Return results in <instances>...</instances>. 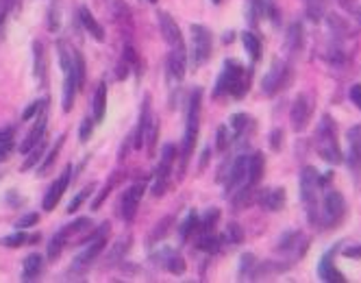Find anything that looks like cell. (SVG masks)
<instances>
[{"label": "cell", "mask_w": 361, "mask_h": 283, "mask_svg": "<svg viewBox=\"0 0 361 283\" xmlns=\"http://www.w3.org/2000/svg\"><path fill=\"white\" fill-rule=\"evenodd\" d=\"M333 172L320 174V170H316L314 166H305L300 170L298 176V186H300V200L305 207V216L309 220V224H318V210H320V194L322 188L331 183Z\"/></svg>", "instance_id": "1"}, {"label": "cell", "mask_w": 361, "mask_h": 283, "mask_svg": "<svg viewBox=\"0 0 361 283\" xmlns=\"http://www.w3.org/2000/svg\"><path fill=\"white\" fill-rule=\"evenodd\" d=\"M316 150L318 155L331 164V166H338L344 162V152L340 148V140H338V124L335 120L329 116V114H322L320 120H318V126H316Z\"/></svg>", "instance_id": "2"}, {"label": "cell", "mask_w": 361, "mask_h": 283, "mask_svg": "<svg viewBox=\"0 0 361 283\" xmlns=\"http://www.w3.org/2000/svg\"><path fill=\"white\" fill-rule=\"evenodd\" d=\"M248 83H250V76L246 74L244 66L240 61H224V68L216 81V90L214 96H233V98H242L248 92Z\"/></svg>", "instance_id": "3"}, {"label": "cell", "mask_w": 361, "mask_h": 283, "mask_svg": "<svg viewBox=\"0 0 361 283\" xmlns=\"http://www.w3.org/2000/svg\"><path fill=\"white\" fill-rule=\"evenodd\" d=\"M346 216V200L342 192H338L331 186L322 188L320 194V210H318V227L322 229H335Z\"/></svg>", "instance_id": "4"}, {"label": "cell", "mask_w": 361, "mask_h": 283, "mask_svg": "<svg viewBox=\"0 0 361 283\" xmlns=\"http://www.w3.org/2000/svg\"><path fill=\"white\" fill-rule=\"evenodd\" d=\"M200 98H202V92L196 88L194 94L190 96V105H188L185 136H183V146H180V172L188 168V162H190L194 146H196L198 128H200Z\"/></svg>", "instance_id": "5"}, {"label": "cell", "mask_w": 361, "mask_h": 283, "mask_svg": "<svg viewBox=\"0 0 361 283\" xmlns=\"http://www.w3.org/2000/svg\"><path fill=\"white\" fill-rule=\"evenodd\" d=\"M109 231H111V227L105 222V224H100L92 236H87L83 242L87 244L85 246V251L83 253H79L74 257V262H72V272H76V275H83L94 262H96V257L105 251V246H107V238H109Z\"/></svg>", "instance_id": "6"}, {"label": "cell", "mask_w": 361, "mask_h": 283, "mask_svg": "<svg viewBox=\"0 0 361 283\" xmlns=\"http://www.w3.org/2000/svg\"><path fill=\"white\" fill-rule=\"evenodd\" d=\"M59 48V64L63 72V112H70L74 105L76 92H79V79H76V66H74V50L68 48L66 42L57 44Z\"/></svg>", "instance_id": "7"}, {"label": "cell", "mask_w": 361, "mask_h": 283, "mask_svg": "<svg viewBox=\"0 0 361 283\" xmlns=\"http://www.w3.org/2000/svg\"><path fill=\"white\" fill-rule=\"evenodd\" d=\"M290 79H292L290 64H288L286 59L276 57V59H272V64H270V68H268V72H266V76H264V81H262V92H264L266 96H274V94L281 92L283 88H288Z\"/></svg>", "instance_id": "8"}, {"label": "cell", "mask_w": 361, "mask_h": 283, "mask_svg": "<svg viewBox=\"0 0 361 283\" xmlns=\"http://www.w3.org/2000/svg\"><path fill=\"white\" fill-rule=\"evenodd\" d=\"M176 159V146L174 144H166L161 150V159H159V168L154 172V183H152V196H164L170 179H172V166Z\"/></svg>", "instance_id": "9"}, {"label": "cell", "mask_w": 361, "mask_h": 283, "mask_svg": "<svg viewBox=\"0 0 361 283\" xmlns=\"http://www.w3.org/2000/svg\"><path fill=\"white\" fill-rule=\"evenodd\" d=\"M212 33L202 24H192V64L194 68H200L204 61L212 57Z\"/></svg>", "instance_id": "10"}, {"label": "cell", "mask_w": 361, "mask_h": 283, "mask_svg": "<svg viewBox=\"0 0 361 283\" xmlns=\"http://www.w3.org/2000/svg\"><path fill=\"white\" fill-rule=\"evenodd\" d=\"M307 246H309V238L302 234V231L292 229V231H286V234L279 238L276 251H281L283 255H288L292 262H296V260L300 262V257L305 255Z\"/></svg>", "instance_id": "11"}, {"label": "cell", "mask_w": 361, "mask_h": 283, "mask_svg": "<svg viewBox=\"0 0 361 283\" xmlns=\"http://www.w3.org/2000/svg\"><path fill=\"white\" fill-rule=\"evenodd\" d=\"M144 192H146V181H137L122 194V198H120V216H122L124 222H131L135 218V214L140 210V203L144 198Z\"/></svg>", "instance_id": "12"}, {"label": "cell", "mask_w": 361, "mask_h": 283, "mask_svg": "<svg viewBox=\"0 0 361 283\" xmlns=\"http://www.w3.org/2000/svg\"><path fill=\"white\" fill-rule=\"evenodd\" d=\"M312 114H314L312 98H309L307 94H298L292 102V109H290V122H292V128L296 133H302L309 126Z\"/></svg>", "instance_id": "13"}, {"label": "cell", "mask_w": 361, "mask_h": 283, "mask_svg": "<svg viewBox=\"0 0 361 283\" xmlns=\"http://www.w3.org/2000/svg\"><path fill=\"white\" fill-rule=\"evenodd\" d=\"M159 29H161V33H164V40H166L168 46H170V53L180 55V57H188V55H185V42H183V35H180L178 24L170 18V13H159Z\"/></svg>", "instance_id": "14"}, {"label": "cell", "mask_w": 361, "mask_h": 283, "mask_svg": "<svg viewBox=\"0 0 361 283\" xmlns=\"http://www.w3.org/2000/svg\"><path fill=\"white\" fill-rule=\"evenodd\" d=\"M346 166L350 168L353 174H361V124H355L348 128L346 133V155H344Z\"/></svg>", "instance_id": "15"}, {"label": "cell", "mask_w": 361, "mask_h": 283, "mask_svg": "<svg viewBox=\"0 0 361 283\" xmlns=\"http://www.w3.org/2000/svg\"><path fill=\"white\" fill-rule=\"evenodd\" d=\"M90 224H92V222H90L87 218H79L76 222H72V224H68V227L59 229L57 234L53 236V240H50V244H48V257H50V260H55V257H59V255H61V251L66 248V244H68L70 236L79 234V231H83V229H85V227H90Z\"/></svg>", "instance_id": "16"}, {"label": "cell", "mask_w": 361, "mask_h": 283, "mask_svg": "<svg viewBox=\"0 0 361 283\" xmlns=\"http://www.w3.org/2000/svg\"><path fill=\"white\" fill-rule=\"evenodd\" d=\"M340 246H342V244H335L333 248H329V251L320 257V262H318L316 272H318L320 281H324V283H346L344 275H342L338 268H335V264H333V260H335V255H338Z\"/></svg>", "instance_id": "17"}, {"label": "cell", "mask_w": 361, "mask_h": 283, "mask_svg": "<svg viewBox=\"0 0 361 283\" xmlns=\"http://www.w3.org/2000/svg\"><path fill=\"white\" fill-rule=\"evenodd\" d=\"M70 176H72V166H68L66 168V172L57 179V181L48 188V192H46V196H44V210L46 212H53L57 205H59V200H61V196H63V192L68 190V186H70Z\"/></svg>", "instance_id": "18"}, {"label": "cell", "mask_w": 361, "mask_h": 283, "mask_svg": "<svg viewBox=\"0 0 361 283\" xmlns=\"http://www.w3.org/2000/svg\"><path fill=\"white\" fill-rule=\"evenodd\" d=\"M257 200H259L262 210L279 212V210L286 207V190L283 188H266V190H262V194Z\"/></svg>", "instance_id": "19"}, {"label": "cell", "mask_w": 361, "mask_h": 283, "mask_svg": "<svg viewBox=\"0 0 361 283\" xmlns=\"http://www.w3.org/2000/svg\"><path fill=\"white\" fill-rule=\"evenodd\" d=\"M46 116H37V122H35V126L31 128V131L27 133V138L22 140V144H20V152L22 155H27V152L42 140V138H46Z\"/></svg>", "instance_id": "20"}, {"label": "cell", "mask_w": 361, "mask_h": 283, "mask_svg": "<svg viewBox=\"0 0 361 283\" xmlns=\"http://www.w3.org/2000/svg\"><path fill=\"white\" fill-rule=\"evenodd\" d=\"M252 118L246 116V114H235L233 118L228 120V131H231V138L235 140H246V136L252 131Z\"/></svg>", "instance_id": "21"}, {"label": "cell", "mask_w": 361, "mask_h": 283, "mask_svg": "<svg viewBox=\"0 0 361 283\" xmlns=\"http://www.w3.org/2000/svg\"><path fill=\"white\" fill-rule=\"evenodd\" d=\"M79 18H81V22H83L85 31H87L96 42H105V29L100 27V22L94 18V13H92L87 7H81V9H79Z\"/></svg>", "instance_id": "22"}, {"label": "cell", "mask_w": 361, "mask_h": 283, "mask_svg": "<svg viewBox=\"0 0 361 283\" xmlns=\"http://www.w3.org/2000/svg\"><path fill=\"white\" fill-rule=\"evenodd\" d=\"M264 168H266V159L262 152H252L248 157V186L255 188L257 183L262 181L264 176Z\"/></svg>", "instance_id": "23"}, {"label": "cell", "mask_w": 361, "mask_h": 283, "mask_svg": "<svg viewBox=\"0 0 361 283\" xmlns=\"http://www.w3.org/2000/svg\"><path fill=\"white\" fill-rule=\"evenodd\" d=\"M157 140H159V120L150 116L146 128H144V146L148 150V157H154V150H157Z\"/></svg>", "instance_id": "24"}, {"label": "cell", "mask_w": 361, "mask_h": 283, "mask_svg": "<svg viewBox=\"0 0 361 283\" xmlns=\"http://www.w3.org/2000/svg\"><path fill=\"white\" fill-rule=\"evenodd\" d=\"M42 270H44V260L37 253H31L22 264V279L24 281H33V279H37L42 275Z\"/></svg>", "instance_id": "25"}, {"label": "cell", "mask_w": 361, "mask_h": 283, "mask_svg": "<svg viewBox=\"0 0 361 283\" xmlns=\"http://www.w3.org/2000/svg\"><path fill=\"white\" fill-rule=\"evenodd\" d=\"M107 112V83H100L94 94V122H100Z\"/></svg>", "instance_id": "26"}, {"label": "cell", "mask_w": 361, "mask_h": 283, "mask_svg": "<svg viewBox=\"0 0 361 283\" xmlns=\"http://www.w3.org/2000/svg\"><path fill=\"white\" fill-rule=\"evenodd\" d=\"M302 24L300 22H294L292 27L288 29L286 33V48H288V53H296V50L302 48Z\"/></svg>", "instance_id": "27"}, {"label": "cell", "mask_w": 361, "mask_h": 283, "mask_svg": "<svg viewBox=\"0 0 361 283\" xmlns=\"http://www.w3.org/2000/svg\"><path fill=\"white\" fill-rule=\"evenodd\" d=\"M33 50H35V76H37V81L44 85V83H46V70H48L46 48H44L42 42H35V44H33Z\"/></svg>", "instance_id": "28"}, {"label": "cell", "mask_w": 361, "mask_h": 283, "mask_svg": "<svg viewBox=\"0 0 361 283\" xmlns=\"http://www.w3.org/2000/svg\"><path fill=\"white\" fill-rule=\"evenodd\" d=\"M242 42H244V48H246L248 57H250L252 61H259V57H262V40L257 37L252 31H246V33L242 35Z\"/></svg>", "instance_id": "29"}, {"label": "cell", "mask_w": 361, "mask_h": 283, "mask_svg": "<svg viewBox=\"0 0 361 283\" xmlns=\"http://www.w3.org/2000/svg\"><path fill=\"white\" fill-rule=\"evenodd\" d=\"M164 255H166V260H161V264L172 272V275H183L185 272V262H183V257L172 253L170 248H164Z\"/></svg>", "instance_id": "30"}, {"label": "cell", "mask_w": 361, "mask_h": 283, "mask_svg": "<svg viewBox=\"0 0 361 283\" xmlns=\"http://www.w3.org/2000/svg\"><path fill=\"white\" fill-rule=\"evenodd\" d=\"M220 246H222V238L214 236V231H212V234H200V240L196 242V248H198V251L209 253V255L218 253Z\"/></svg>", "instance_id": "31"}, {"label": "cell", "mask_w": 361, "mask_h": 283, "mask_svg": "<svg viewBox=\"0 0 361 283\" xmlns=\"http://www.w3.org/2000/svg\"><path fill=\"white\" fill-rule=\"evenodd\" d=\"M305 13L312 22H322L326 16L324 0H305Z\"/></svg>", "instance_id": "32"}, {"label": "cell", "mask_w": 361, "mask_h": 283, "mask_svg": "<svg viewBox=\"0 0 361 283\" xmlns=\"http://www.w3.org/2000/svg\"><path fill=\"white\" fill-rule=\"evenodd\" d=\"M44 148H46V138H42L29 152H27V162L22 164V170H31V168H35L37 166V162L42 159V152H44Z\"/></svg>", "instance_id": "33"}, {"label": "cell", "mask_w": 361, "mask_h": 283, "mask_svg": "<svg viewBox=\"0 0 361 283\" xmlns=\"http://www.w3.org/2000/svg\"><path fill=\"white\" fill-rule=\"evenodd\" d=\"M218 218H220V212H218V210L204 212V216L198 218V227H196V229L200 231V234H212L214 227H216V222H218Z\"/></svg>", "instance_id": "34"}, {"label": "cell", "mask_w": 361, "mask_h": 283, "mask_svg": "<svg viewBox=\"0 0 361 283\" xmlns=\"http://www.w3.org/2000/svg\"><path fill=\"white\" fill-rule=\"evenodd\" d=\"M196 227H198V214L196 212H190L188 218L180 222V227H178V238L185 242L194 234V231H196Z\"/></svg>", "instance_id": "35"}, {"label": "cell", "mask_w": 361, "mask_h": 283, "mask_svg": "<svg viewBox=\"0 0 361 283\" xmlns=\"http://www.w3.org/2000/svg\"><path fill=\"white\" fill-rule=\"evenodd\" d=\"M255 266H257V260L252 253H246L240 262V279H252V272H255Z\"/></svg>", "instance_id": "36"}, {"label": "cell", "mask_w": 361, "mask_h": 283, "mask_svg": "<svg viewBox=\"0 0 361 283\" xmlns=\"http://www.w3.org/2000/svg\"><path fill=\"white\" fill-rule=\"evenodd\" d=\"M29 240H31V238H29L27 234H24V229H22V231L18 229V234L3 238V240H0V244H3V246H9V248H18V246H22V244H29Z\"/></svg>", "instance_id": "37"}, {"label": "cell", "mask_w": 361, "mask_h": 283, "mask_svg": "<svg viewBox=\"0 0 361 283\" xmlns=\"http://www.w3.org/2000/svg\"><path fill=\"white\" fill-rule=\"evenodd\" d=\"M46 105H48V100L46 98H42V100H35V102H31V105L24 109V114H22V120H33V118H37L44 109H46Z\"/></svg>", "instance_id": "38"}, {"label": "cell", "mask_w": 361, "mask_h": 283, "mask_svg": "<svg viewBox=\"0 0 361 283\" xmlns=\"http://www.w3.org/2000/svg\"><path fill=\"white\" fill-rule=\"evenodd\" d=\"M61 146H63V138H59L57 146H55L53 150H50V152H48V157H46V159H44V164L39 166V170H37V174H39V176H44V174L48 172V168H50V166H53V164H55V159H57V155H59V150H61Z\"/></svg>", "instance_id": "39"}, {"label": "cell", "mask_w": 361, "mask_h": 283, "mask_svg": "<svg viewBox=\"0 0 361 283\" xmlns=\"http://www.w3.org/2000/svg\"><path fill=\"white\" fill-rule=\"evenodd\" d=\"M118 183V174H114L111 179H109V183H105L102 186V190H100V194L96 196V200H94V205H92V210H100V205H102V200H105L109 194H111V190H114V186Z\"/></svg>", "instance_id": "40"}, {"label": "cell", "mask_w": 361, "mask_h": 283, "mask_svg": "<svg viewBox=\"0 0 361 283\" xmlns=\"http://www.w3.org/2000/svg\"><path fill=\"white\" fill-rule=\"evenodd\" d=\"M218 140H216V148L220 150V152H224L226 148H228V144L233 142V138H231V131H228V126L226 124H222L220 128H218V136H216Z\"/></svg>", "instance_id": "41"}, {"label": "cell", "mask_w": 361, "mask_h": 283, "mask_svg": "<svg viewBox=\"0 0 361 283\" xmlns=\"http://www.w3.org/2000/svg\"><path fill=\"white\" fill-rule=\"evenodd\" d=\"M224 240H228L231 244H240L242 240H244V234H242V229H240V224H235V222H231L228 227H226V234H224Z\"/></svg>", "instance_id": "42"}, {"label": "cell", "mask_w": 361, "mask_h": 283, "mask_svg": "<svg viewBox=\"0 0 361 283\" xmlns=\"http://www.w3.org/2000/svg\"><path fill=\"white\" fill-rule=\"evenodd\" d=\"M74 66H76V79H79V88L85 83V59L79 50H74Z\"/></svg>", "instance_id": "43"}, {"label": "cell", "mask_w": 361, "mask_h": 283, "mask_svg": "<svg viewBox=\"0 0 361 283\" xmlns=\"http://www.w3.org/2000/svg\"><path fill=\"white\" fill-rule=\"evenodd\" d=\"M128 244H131V236H126V238H122V240H118V244H116V248H114V253L109 255V264H116L118 262V257L122 255V253H126V248H128Z\"/></svg>", "instance_id": "44"}, {"label": "cell", "mask_w": 361, "mask_h": 283, "mask_svg": "<svg viewBox=\"0 0 361 283\" xmlns=\"http://www.w3.org/2000/svg\"><path fill=\"white\" fill-rule=\"evenodd\" d=\"M94 188V186H92ZM92 188H85L83 192H79V194H76L74 198H72V203H70V207H68V214H72V212H76V210H79L81 207V205H83V200L92 194Z\"/></svg>", "instance_id": "45"}, {"label": "cell", "mask_w": 361, "mask_h": 283, "mask_svg": "<svg viewBox=\"0 0 361 283\" xmlns=\"http://www.w3.org/2000/svg\"><path fill=\"white\" fill-rule=\"evenodd\" d=\"M348 98H350L353 105L361 112V83H353L348 88Z\"/></svg>", "instance_id": "46"}, {"label": "cell", "mask_w": 361, "mask_h": 283, "mask_svg": "<svg viewBox=\"0 0 361 283\" xmlns=\"http://www.w3.org/2000/svg\"><path fill=\"white\" fill-rule=\"evenodd\" d=\"M281 146H283V128H274V131L270 133V148L281 150Z\"/></svg>", "instance_id": "47"}, {"label": "cell", "mask_w": 361, "mask_h": 283, "mask_svg": "<svg viewBox=\"0 0 361 283\" xmlns=\"http://www.w3.org/2000/svg\"><path fill=\"white\" fill-rule=\"evenodd\" d=\"M92 131H94V120L92 118H85L83 120V124H81V142H87L90 140V136H92Z\"/></svg>", "instance_id": "48"}, {"label": "cell", "mask_w": 361, "mask_h": 283, "mask_svg": "<svg viewBox=\"0 0 361 283\" xmlns=\"http://www.w3.org/2000/svg\"><path fill=\"white\" fill-rule=\"evenodd\" d=\"M39 222V216L37 214H27V216H24V218H20L18 220V229H29V227H33V224H37Z\"/></svg>", "instance_id": "49"}, {"label": "cell", "mask_w": 361, "mask_h": 283, "mask_svg": "<svg viewBox=\"0 0 361 283\" xmlns=\"http://www.w3.org/2000/svg\"><path fill=\"white\" fill-rule=\"evenodd\" d=\"M168 222H170V218L161 220V222H159L161 227H157V229H154V231H152V236H150V240H152V242H157V238L161 240V238L166 236V231L170 229V224H168Z\"/></svg>", "instance_id": "50"}, {"label": "cell", "mask_w": 361, "mask_h": 283, "mask_svg": "<svg viewBox=\"0 0 361 283\" xmlns=\"http://www.w3.org/2000/svg\"><path fill=\"white\" fill-rule=\"evenodd\" d=\"M342 248V246H340ZM344 257H348V260H361V244H355V246H346L342 248Z\"/></svg>", "instance_id": "51"}, {"label": "cell", "mask_w": 361, "mask_h": 283, "mask_svg": "<svg viewBox=\"0 0 361 283\" xmlns=\"http://www.w3.org/2000/svg\"><path fill=\"white\" fill-rule=\"evenodd\" d=\"M48 29L57 31L59 29V9H50L48 11Z\"/></svg>", "instance_id": "52"}, {"label": "cell", "mask_w": 361, "mask_h": 283, "mask_svg": "<svg viewBox=\"0 0 361 283\" xmlns=\"http://www.w3.org/2000/svg\"><path fill=\"white\" fill-rule=\"evenodd\" d=\"M11 148H13V142H0V162H7L9 159Z\"/></svg>", "instance_id": "53"}, {"label": "cell", "mask_w": 361, "mask_h": 283, "mask_svg": "<svg viewBox=\"0 0 361 283\" xmlns=\"http://www.w3.org/2000/svg\"><path fill=\"white\" fill-rule=\"evenodd\" d=\"M13 133H16V128H13V126L0 128V142H13Z\"/></svg>", "instance_id": "54"}, {"label": "cell", "mask_w": 361, "mask_h": 283, "mask_svg": "<svg viewBox=\"0 0 361 283\" xmlns=\"http://www.w3.org/2000/svg\"><path fill=\"white\" fill-rule=\"evenodd\" d=\"M212 3H214V5H220V3H222V0H212Z\"/></svg>", "instance_id": "55"}, {"label": "cell", "mask_w": 361, "mask_h": 283, "mask_svg": "<svg viewBox=\"0 0 361 283\" xmlns=\"http://www.w3.org/2000/svg\"><path fill=\"white\" fill-rule=\"evenodd\" d=\"M148 3H157V0H148Z\"/></svg>", "instance_id": "56"}, {"label": "cell", "mask_w": 361, "mask_h": 283, "mask_svg": "<svg viewBox=\"0 0 361 283\" xmlns=\"http://www.w3.org/2000/svg\"><path fill=\"white\" fill-rule=\"evenodd\" d=\"M0 176H3V172H0Z\"/></svg>", "instance_id": "57"}]
</instances>
